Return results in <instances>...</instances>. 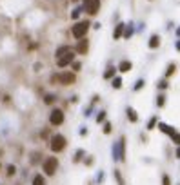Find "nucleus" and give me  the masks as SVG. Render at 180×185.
<instances>
[{"label":"nucleus","instance_id":"1","mask_svg":"<svg viewBox=\"0 0 180 185\" xmlns=\"http://www.w3.org/2000/svg\"><path fill=\"white\" fill-rule=\"evenodd\" d=\"M87 31H89V22H76L73 26V29H71V33H73L75 38L78 40V38H84L87 35Z\"/></svg>","mask_w":180,"mask_h":185},{"label":"nucleus","instance_id":"2","mask_svg":"<svg viewBox=\"0 0 180 185\" xmlns=\"http://www.w3.org/2000/svg\"><path fill=\"white\" fill-rule=\"evenodd\" d=\"M56 167H58V160L55 158V156H49V158H46L44 160V173L49 176H53L56 173Z\"/></svg>","mask_w":180,"mask_h":185},{"label":"nucleus","instance_id":"3","mask_svg":"<svg viewBox=\"0 0 180 185\" xmlns=\"http://www.w3.org/2000/svg\"><path fill=\"white\" fill-rule=\"evenodd\" d=\"M49 147H51V151H53V153H60L64 147H66V138H64L62 134H55L53 138H51Z\"/></svg>","mask_w":180,"mask_h":185},{"label":"nucleus","instance_id":"4","mask_svg":"<svg viewBox=\"0 0 180 185\" xmlns=\"http://www.w3.org/2000/svg\"><path fill=\"white\" fill-rule=\"evenodd\" d=\"M84 11H87L89 15H96L100 9V0H85L84 2Z\"/></svg>","mask_w":180,"mask_h":185},{"label":"nucleus","instance_id":"5","mask_svg":"<svg viewBox=\"0 0 180 185\" xmlns=\"http://www.w3.org/2000/svg\"><path fill=\"white\" fill-rule=\"evenodd\" d=\"M49 122H51V125H60V123H64V113L60 109H53L51 114H49Z\"/></svg>","mask_w":180,"mask_h":185},{"label":"nucleus","instance_id":"6","mask_svg":"<svg viewBox=\"0 0 180 185\" xmlns=\"http://www.w3.org/2000/svg\"><path fill=\"white\" fill-rule=\"evenodd\" d=\"M73 58H75V55L71 51H67L66 55H62V56L56 58V64H58V67H66V65L73 64Z\"/></svg>","mask_w":180,"mask_h":185},{"label":"nucleus","instance_id":"7","mask_svg":"<svg viewBox=\"0 0 180 185\" xmlns=\"http://www.w3.org/2000/svg\"><path fill=\"white\" fill-rule=\"evenodd\" d=\"M60 82L64 83V85H73L75 80H76V76H75V73H62L60 76Z\"/></svg>","mask_w":180,"mask_h":185},{"label":"nucleus","instance_id":"8","mask_svg":"<svg viewBox=\"0 0 180 185\" xmlns=\"http://www.w3.org/2000/svg\"><path fill=\"white\" fill-rule=\"evenodd\" d=\"M87 47H89V40L87 38H78V44H76V51H78V55H85L87 53Z\"/></svg>","mask_w":180,"mask_h":185},{"label":"nucleus","instance_id":"9","mask_svg":"<svg viewBox=\"0 0 180 185\" xmlns=\"http://www.w3.org/2000/svg\"><path fill=\"white\" fill-rule=\"evenodd\" d=\"M124 31H126V24H124V22L117 24V27H115V31H113V38H115V40H118V38L124 35Z\"/></svg>","mask_w":180,"mask_h":185},{"label":"nucleus","instance_id":"10","mask_svg":"<svg viewBox=\"0 0 180 185\" xmlns=\"http://www.w3.org/2000/svg\"><path fill=\"white\" fill-rule=\"evenodd\" d=\"M131 67H133V64H131L129 60H122L120 62V65H118V71L127 73V71H131Z\"/></svg>","mask_w":180,"mask_h":185},{"label":"nucleus","instance_id":"11","mask_svg":"<svg viewBox=\"0 0 180 185\" xmlns=\"http://www.w3.org/2000/svg\"><path fill=\"white\" fill-rule=\"evenodd\" d=\"M148 45L151 47V49H157V47L160 45V36H158V35H153V36L149 38V44H148Z\"/></svg>","mask_w":180,"mask_h":185},{"label":"nucleus","instance_id":"12","mask_svg":"<svg viewBox=\"0 0 180 185\" xmlns=\"http://www.w3.org/2000/svg\"><path fill=\"white\" fill-rule=\"evenodd\" d=\"M160 131H162V133H166V134H169V136H173V134L177 133V131H175L171 125H168V123H160Z\"/></svg>","mask_w":180,"mask_h":185},{"label":"nucleus","instance_id":"13","mask_svg":"<svg viewBox=\"0 0 180 185\" xmlns=\"http://www.w3.org/2000/svg\"><path fill=\"white\" fill-rule=\"evenodd\" d=\"M118 153H120V160H124L126 158V144H124V138L122 140H118Z\"/></svg>","mask_w":180,"mask_h":185},{"label":"nucleus","instance_id":"14","mask_svg":"<svg viewBox=\"0 0 180 185\" xmlns=\"http://www.w3.org/2000/svg\"><path fill=\"white\" fill-rule=\"evenodd\" d=\"M127 118H129V122H137L138 120V114L135 113V109H133V107H127Z\"/></svg>","mask_w":180,"mask_h":185},{"label":"nucleus","instance_id":"15","mask_svg":"<svg viewBox=\"0 0 180 185\" xmlns=\"http://www.w3.org/2000/svg\"><path fill=\"white\" fill-rule=\"evenodd\" d=\"M115 71H117L115 67H107L106 71H104V78H106V80H109V78H113V76H115Z\"/></svg>","mask_w":180,"mask_h":185},{"label":"nucleus","instance_id":"16","mask_svg":"<svg viewBox=\"0 0 180 185\" xmlns=\"http://www.w3.org/2000/svg\"><path fill=\"white\" fill-rule=\"evenodd\" d=\"M33 185H46V182H44V176L42 174H36L35 178H33Z\"/></svg>","mask_w":180,"mask_h":185},{"label":"nucleus","instance_id":"17","mask_svg":"<svg viewBox=\"0 0 180 185\" xmlns=\"http://www.w3.org/2000/svg\"><path fill=\"white\" fill-rule=\"evenodd\" d=\"M164 103H166V94H158V96H157V105H158V107H164Z\"/></svg>","mask_w":180,"mask_h":185},{"label":"nucleus","instance_id":"18","mask_svg":"<svg viewBox=\"0 0 180 185\" xmlns=\"http://www.w3.org/2000/svg\"><path fill=\"white\" fill-rule=\"evenodd\" d=\"M82 9H84V7H76V9H73V13H71V18H73V20H76V18L80 17Z\"/></svg>","mask_w":180,"mask_h":185},{"label":"nucleus","instance_id":"19","mask_svg":"<svg viewBox=\"0 0 180 185\" xmlns=\"http://www.w3.org/2000/svg\"><path fill=\"white\" fill-rule=\"evenodd\" d=\"M67 51H69V49H67L66 45H62V47H58V51H56V58H58V56H62V55H66Z\"/></svg>","mask_w":180,"mask_h":185},{"label":"nucleus","instance_id":"20","mask_svg":"<svg viewBox=\"0 0 180 185\" xmlns=\"http://www.w3.org/2000/svg\"><path fill=\"white\" fill-rule=\"evenodd\" d=\"M113 87H115V89H120V87H122V78H113Z\"/></svg>","mask_w":180,"mask_h":185},{"label":"nucleus","instance_id":"21","mask_svg":"<svg viewBox=\"0 0 180 185\" xmlns=\"http://www.w3.org/2000/svg\"><path fill=\"white\" fill-rule=\"evenodd\" d=\"M142 87H144V80H138V82L133 85V89H135V91H140Z\"/></svg>","mask_w":180,"mask_h":185},{"label":"nucleus","instance_id":"22","mask_svg":"<svg viewBox=\"0 0 180 185\" xmlns=\"http://www.w3.org/2000/svg\"><path fill=\"white\" fill-rule=\"evenodd\" d=\"M175 69H177V67H175V64H171L169 67H168V71H166V76H171V74L175 73Z\"/></svg>","mask_w":180,"mask_h":185},{"label":"nucleus","instance_id":"23","mask_svg":"<svg viewBox=\"0 0 180 185\" xmlns=\"http://www.w3.org/2000/svg\"><path fill=\"white\" fill-rule=\"evenodd\" d=\"M102 131H104V134H109V133H111V123L106 122V123H104V129H102Z\"/></svg>","mask_w":180,"mask_h":185},{"label":"nucleus","instance_id":"24","mask_svg":"<svg viewBox=\"0 0 180 185\" xmlns=\"http://www.w3.org/2000/svg\"><path fill=\"white\" fill-rule=\"evenodd\" d=\"M162 185H171V180H169V176L168 174L162 176Z\"/></svg>","mask_w":180,"mask_h":185},{"label":"nucleus","instance_id":"25","mask_svg":"<svg viewBox=\"0 0 180 185\" xmlns=\"http://www.w3.org/2000/svg\"><path fill=\"white\" fill-rule=\"evenodd\" d=\"M104 118H106V111H100L96 116V122H104Z\"/></svg>","mask_w":180,"mask_h":185},{"label":"nucleus","instance_id":"26","mask_svg":"<svg viewBox=\"0 0 180 185\" xmlns=\"http://www.w3.org/2000/svg\"><path fill=\"white\" fill-rule=\"evenodd\" d=\"M171 138H173V142H175V144H178V145H180V133H175L173 136H171Z\"/></svg>","mask_w":180,"mask_h":185},{"label":"nucleus","instance_id":"27","mask_svg":"<svg viewBox=\"0 0 180 185\" xmlns=\"http://www.w3.org/2000/svg\"><path fill=\"white\" fill-rule=\"evenodd\" d=\"M44 102H46V103H53V102H55V96H53V94H47Z\"/></svg>","mask_w":180,"mask_h":185},{"label":"nucleus","instance_id":"28","mask_svg":"<svg viewBox=\"0 0 180 185\" xmlns=\"http://www.w3.org/2000/svg\"><path fill=\"white\" fill-rule=\"evenodd\" d=\"M155 123H157V120H155V118H151V120L148 122V129H149V131H151V129L155 127Z\"/></svg>","mask_w":180,"mask_h":185},{"label":"nucleus","instance_id":"29","mask_svg":"<svg viewBox=\"0 0 180 185\" xmlns=\"http://www.w3.org/2000/svg\"><path fill=\"white\" fill-rule=\"evenodd\" d=\"M82 154H84V151L80 149V151H76V154H75V162H78L80 158H82Z\"/></svg>","mask_w":180,"mask_h":185},{"label":"nucleus","instance_id":"30","mask_svg":"<svg viewBox=\"0 0 180 185\" xmlns=\"http://www.w3.org/2000/svg\"><path fill=\"white\" fill-rule=\"evenodd\" d=\"M115 178H117L118 185H124V180H122V178H120V174H118V171H115Z\"/></svg>","mask_w":180,"mask_h":185},{"label":"nucleus","instance_id":"31","mask_svg":"<svg viewBox=\"0 0 180 185\" xmlns=\"http://www.w3.org/2000/svg\"><path fill=\"white\" fill-rule=\"evenodd\" d=\"M158 87H160V89H168V82H166V80H160Z\"/></svg>","mask_w":180,"mask_h":185},{"label":"nucleus","instance_id":"32","mask_svg":"<svg viewBox=\"0 0 180 185\" xmlns=\"http://www.w3.org/2000/svg\"><path fill=\"white\" fill-rule=\"evenodd\" d=\"M7 174H9V176L15 174V167H13V165H9V167H7Z\"/></svg>","mask_w":180,"mask_h":185},{"label":"nucleus","instance_id":"33","mask_svg":"<svg viewBox=\"0 0 180 185\" xmlns=\"http://www.w3.org/2000/svg\"><path fill=\"white\" fill-rule=\"evenodd\" d=\"M73 71H80V64L78 62H73Z\"/></svg>","mask_w":180,"mask_h":185},{"label":"nucleus","instance_id":"34","mask_svg":"<svg viewBox=\"0 0 180 185\" xmlns=\"http://www.w3.org/2000/svg\"><path fill=\"white\" fill-rule=\"evenodd\" d=\"M131 33H133V27H127V31H126V38H129V36H131Z\"/></svg>","mask_w":180,"mask_h":185},{"label":"nucleus","instance_id":"35","mask_svg":"<svg viewBox=\"0 0 180 185\" xmlns=\"http://www.w3.org/2000/svg\"><path fill=\"white\" fill-rule=\"evenodd\" d=\"M177 158H180V147L177 149Z\"/></svg>","mask_w":180,"mask_h":185},{"label":"nucleus","instance_id":"36","mask_svg":"<svg viewBox=\"0 0 180 185\" xmlns=\"http://www.w3.org/2000/svg\"><path fill=\"white\" fill-rule=\"evenodd\" d=\"M177 49H178V51H180V40L177 42Z\"/></svg>","mask_w":180,"mask_h":185},{"label":"nucleus","instance_id":"37","mask_svg":"<svg viewBox=\"0 0 180 185\" xmlns=\"http://www.w3.org/2000/svg\"><path fill=\"white\" fill-rule=\"evenodd\" d=\"M177 35H178V36H180V27H178V29H177Z\"/></svg>","mask_w":180,"mask_h":185},{"label":"nucleus","instance_id":"38","mask_svg":"<svg viewBox=\"0 0 180 185\" xmlns=\"http://www.w3.org/2000/svg\"><path fill=\"white\" fill-rule=\"evenodd\" d=\"M73 2H78V0H73Z\"/></svg>","mask_w":180,"mask_h":185}]
</instances>
